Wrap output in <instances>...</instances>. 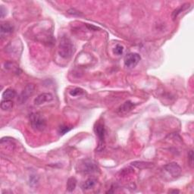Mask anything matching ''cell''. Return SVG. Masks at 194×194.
Here are the masks:
<instances>
[{
    "label": "cell",
    "mask_w": 194,
    "mask_h": 194,
    "mask_svg": "<svg viewBox=\"0 0 194 194\" xmlns=\"http://www.w3.org/2000/svg\"><path fill=\"white\" fill-rule=\"evenodd\" d=\"M74 44L67 37H62L59 42V52L63 59H68L74 53Z\"/></svg>",
    "instance_id": "6da1fadb"
},
{
    "label": "cell",
    "mask_w": 194,
    "mask_h": 194,
    "mask_svg": "<svg viewBox=\"0 0 194 194\" xmlns=\"http://www.w3.org/2000/svg\"><path fill=\"white\" fill-rule=\"evenodd\" d=\"M77 171L83 174H93L98 171V166L93 160L84 159L77 164Z\"/></svg>",
    "instance_id": "3957f363"
},
{
    "label": "cell",
    "mask_w": 194,
    "mask_h": 194,
    "mask_svg": "<svg viewBox=\"0 0 194 194\" xmlns=\"http://www.w3.org/2000/svg\"><path fill=\"white\" fill-rule=\"evenodd\" d=\"M94 131L96 135L99 139V145L97 150L102 151L105 147V129L103 124L98 123L96 124L94 127Z\"/></svg>",
    "instance_id": "277c9868"
},
{
    "label": "cell",
    "mask_w": 194,
    "mask_h": 194,
    "mask_svg": "<svg viewBox=\"0 0 194 194\" xmlns=\"http://www.w3.org/2000/svg\"><path fill=\"white\" fill-rule=\"evenodd\" d=\"M14 103L11 100H3L1 103V108L4 111H9L13 108Z\"/></svg>",
    "instance_id": "9a60e30c"
},
{
    "label": "cell",
    "mask_w": 194,
    "mask_h": 194,
    "mask_svg": "<svg viewBox=\"0 0 194 194\" xmlns=\"http://www.w3.org/2000/svg\"><path fill=\"white\" fill-rule=\"evenodd\" d=\"M53 99V96L49 93H43L39 95L34 99V104L36 105H40L45 103L52 101Z\"/></svg>",
    "instance_id": "52a82bcc"
},
{
    "label": "cell",
    "mask_w": 194,
    "mask_h": 194,
    "mask_svg": "<svg viewBox=\"0 0 194 194\" xmlns=\"http://www.w3.org/2000/svg\"><path fill=\"white\" fill-rule=\"evenodd\" d=\"M164 169L174 178L179 177L181 174V168L176 162H171L165 165Z\"/></svg>",
    "instance_id": "5b68a950"
},
{
    "label": "cell",
    "mask_w": 194,
    "mask_h": 194,
    "mask_svg": "<svg viewBox=\"0 0 194 194\" xmlns=\"http://www.w3.org/2000/svg\"><path fill=\"white\" fill-rule=\"evenodd\" d=\"M134 105H135L131 101H126L118 108V113L119 115H125L128 113L134 108Z\"/></svg>",
    "instance_id": "ba28073f"
},
{
    "label": "cell",
    "mask_w": 194,
    "mask_h": 194,
    "mask_svg": "<svg viewBox=\"0 0 194 194\" xmlns=\"http://www.w3.org/2000/svg\"><path fill=\"white\" fill-rule=\"evenodd\" d=\"M0 14H1V18H4L6 15V8H5L3 6H1L0 8Z\"/></svg>",
    "instance_id": "7402d4cb"
},
{
    "label": "cell",
    "mask_w": 194,
    "mask_h": 194,
    "mask_svg": "<svg viewBox=\"0 0 194 194\" xmlns=\"http://www.w3.org/2000/svg\"><path fill=\"white\" fill-rule=\"evenodd\" d=\"M169 193H179V190H170Z\"/></svg>",
    "instance_id": "603a6c76"
},
{
    "label": "cell",
    "mask_w": 194,
    "mask_h": 194,
    "mask_svg": "<svg viewBox=\"0 0 194 194\" xmlns=\"http://www.w3.org/2000/svg\"><path fill=\"white\" fill-rule=\"evenodd\" d=\"M188 161L191 166H193V150H190L188 154Z\"/></svg>",
    "instance_id": "ffe728a7"
},
{
    "label": "cell",
    "mask_w": 194,
    "mask_h": 194,
    "mask_svg": "<svg viewBox=\"0 0 194 194\" xmlns=\"http://www.w3.org/2000/svg\"><path fill=\"white\" fill-rule=\"evenodd\" d=\"M16 96V92L13 89H7L2 93V98L4 100H11Z\"/></svg>",
    "instance_id": "30bf717a"
},
{
    "label": "cell",
    "mask_w": 194,
    "mask_h": 194,
    "mask_svg": "<svg viewBox=\"0 0 194 194\" xmlns=\"http://www.w3.org/2000/svg\"><path fill=\"white\" fill-rule=\"evenodd\" d=\"M33 90H34V86H33L32 84H29L28 86L26 87V89H25V90H24V92L22 93L21 96V98L23 99V101H26L27 99L28 98L29 95L31 94L32 93H33Z\"/></svg>",
    "instance_id": "7c38bea8"
},
{
    "label": "cell",
    "mask_w": 194,
    "mask_h": 194,
    "mask_svg": "<svg viewBox=\"0 0 194 194\" xmlns=\"http://www.w3.org/2000/svg\"><path fill=\"white\" fill-rule=\"evenodd\" d=\"M190 3H185V4H183V5H182V6H180L178 8H177L176 10H174V11L173 15H172L173 19H175V18H176L178 16V15L180 14V13H181L182 11H185V10H187V8L190 7Z\"/></svg>",
    "instance_id": "4fadbf2b"
},
{
    "label": "cell",
    "mask_w": 194,
    "mask_h": 194,
    "mask_svg": "<svg viewBox=\"0 0 194 194\" xmlns=\"http://www.w3.org/2000/svg\"><path fill=\"white\" fill-rule=\"evenodd\" d=\"M77 186V180L74 178H70L67 182V190L68 192H73Z\"/></svg>",
    "instance_id": "5bb4252c"
},
{
    "label": "cell",
    "mask_w": 194,
    "mask_h": 194,
    "mask_svg": "<svg viewBox=\"0 0 194 194\" xmlns=\"http://www.w3.org/2000/svg\"><path fill=\"white\" fill-rule=\"evenodd\" d=\"M124 52V47L121 45H117L114 49V53L116 54L117 55H122Z\"/></svg>",
    "instance_id": "d6986e66"
},
{
    "label": "cell",
    "mask_w": 194,
    "mask_h": 194,
    "mask_svg": "<svg viewBox=\"0 0 194 194\" xmlns=\"http://www.w3.org/2000/svg\"><path fill=\"white\" fill-rule=\"evenodd\" d=\"M152 163L145 162V161H134L132 163V165H134L136 168H139V169H143L146 168H149L152 166Z\"/></svg>",
    "instance_id": "2e32d148"
},
{
    "label": "cell",
    "mask_w": 194,
    "mask_h": 194,
    "mask_svg": "<svg viewBox=\"0 0 194 194\" xmlns=\"http://www.w3.org/2000/svg\"><path fill=\"white\" fill-rule=\"evenodd\" d=\"M97 180L95 178H89L84 182L82 184V189L83 190H90V189L93 188L95 185L96 184Z\"/></svg>",
    "instance_id": "9c48e42d"
},
{
    "label": "cell",
    "mask_w": 194,
    "mask_h": 194,
    "mask_svg": "<svg viewBox=\"0 0 194 194\" xmlns=\"http://www.w3.org/2000/svg\"><path fill=\"white\" fill-rule=\"evenodd\" d=\"M68 14L70 15H77V16H80V15H82V14L81 13H80V11H76L75 9H70L68 10Z\"/></svg>",
    "instance_id": "44dd1931"
},
{
    "label": "cell",
    "mask_w": 194,
    "mask_h": 194,
    "mask_svg": "<svg viewBox=\"0 0 194 194\" xmlns=\"http://www.w3.org/2000/svg\"><path fill=\"white\" fill-rule=\"evenodd\" d=\"M14 30V27L9 23H4L1 25V33L2 34L3 33H11Z\"/></svg>",
    "instance_id": "8fae6325"
},
{
    "label": "cell",
    "mask_w": 194,
    "mask_h": 194,
    "mask_svg": "<svg viewBox=\"0 0 194 194\" xmlns=\"http://www.w3.org/2000/svg\"><path fill=\"white\" fill-rule=\"evenodd\" d=\"M30 125L33 130L37 131H42L46 127V121L41 114L38 112L32 113L30 116Z\"/></svg>",
    "instance_id": "7a4b0ae2"
},
{
    "label": "cell",
    "mask_w": 194,
    "mask_h": 194,
    "mask_svg": "<svg viewBox=\"0 0 194 194\" xmlns=\"http://www.w3.org/2000/svg\"><path fill=\"white\" fill-rule=\"evenodd\" d=\"M84 90L81 88L79 87H76L74 88V89L71 90L69 91V94L71 95V96H81V95L84 94Z\"/></svg>",
    "instance_id": "e0dca14e"
},
{
    "label": "cell",
    "mask_w": 194,
    "mask_h": 194,
    "mask_svg": "<svg viewBox=\"0 0 194 194\" xmlns=\"http://www.w3.org/2000/svg\"><path fill=\"white\" fill-rule=\"evenodd\" d=\"M141 57L139 54L137 53H129L125 58V65L129 68H134L139 61H140Z\"/></svg>",
    "instance_id": "8992f818"
},
{
    "label": "cell",
    "mask_w": 194,
    "mask_h": 194,
    "mask_svg": "<svg viewBox=\"0 0 194 194\" xmlns=\"http://www.w3.org/2000/svg\"><path fill=\"white\" fill-rule=\"evenodd\" d=\"M71 129H72V127H71V126H68V125L61 126L59 129V133L60 135H64V134H65L67 132L70 131Z\"/></svg>",
    "instance_id": "ac0fdd59"
}]
</instances>
